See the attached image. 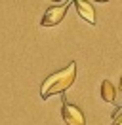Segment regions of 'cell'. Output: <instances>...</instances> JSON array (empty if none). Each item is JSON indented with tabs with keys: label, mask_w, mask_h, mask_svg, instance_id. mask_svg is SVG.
Wrapping results in <instances>:
<instances>
[{
	"label": "cell",
	"mask_w": 122,
	"mask_h": 125,
	"mask_svg": "<svg viewBox=\"0 0 122 125\" xmlns=\"http://www.w3.org/2000/svg\"><path fill=\"white\" fill-rule=\"evenodd\" d=\"M76 80V62H69L67 68L53 72L52 76L42 82V89H40V97L42 99H50L52 95L65 93L69 87L75 83Z\"/></svg>",
	"instance_id": "6da1fadb"
},
{
	"label": "cell",
	"mask_w": 122,
	"mask_h": 125,
	"mask_svg": "<svg viewBox=\"0 0 122 125\" xmlns=\"http://www.w3.org/2000/svg\"><path fill=\"white\" fill-rule=\"evenodd\" d=\"M61 117L67 125H86V117H84L82 110L67 101H63L61 104Z\"/></svg>",
	"instance_id": "7a4b0ae2"
},
{
	"label": "cell",
	"mask_w": 122,
	"mask_h": 125,
	"mask_svg": "<svg viewBox=\"0 0 122 125\" xmlns=\"http://www.w3.org/2000/svg\"><path fill=\"white\" fill-rule=\"evenodd\" d=\"M69 6H71V2H65V4H61V6L48 8L44 17H42V27H55V25H59L61 21H63L65 13H67Z\"/></svg>",
	"instance_id": "3957f363"
},
{
	"label": "cell",
	"mask_w": 122,
	"mask_h": 125,
	"mask_svg": "<svg viewBox=\"0 0 122 125\" xmlns=\"http://www.w3.org/2000/svg\"><path fill=\"white\" fill-rule=\"evenodd\" d=\"M75 6H76L78 15L82 17L84 21H88L90 25H95V8L92 6L90 2H86V0H76Z\"/></svg>",
	"instance_id": "277c9868"
},
{
	"label": "cell",
	"mask_w": 122,
	"mask_h": 125,
	"mask_svg": "<svg viewBox=\"0 0 122 125\" xmlns=\"http://www.w3.org/2000/svg\"><path fill=\"white\" fill-rule=\"evenodd\" d=\"M101 99L105 102H114L116 99V89L109 80H103V83H101Z\"/></svg>",
	"instance_id": "5b68a950"
},
{
	"label": "cell",
	"mask_w": 122,
	"mask_h": 125,
	"mask_svg": "<svg viewBox=\"0 0 122 125\" xmlns=\"http://www.w3.org/2000/svg\"><path fill=\"white\" fill-rule=\"evenodd\" d=\"M120 114H122V108H116V112H114V123L113 125H120Z\"/></svg>",
	"instance_id": "8992f818"
}]
</instances>
